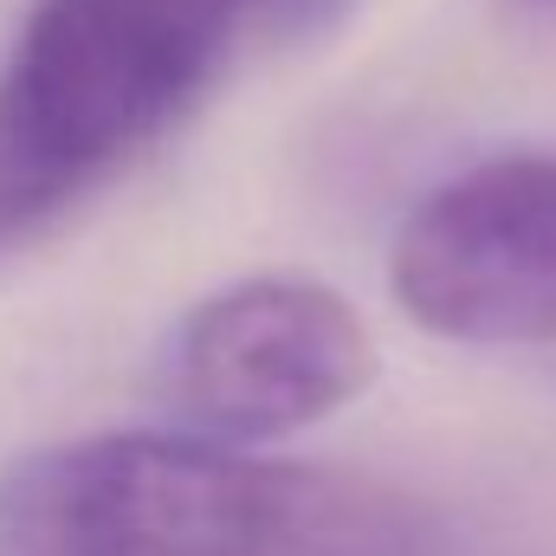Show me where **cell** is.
I'll return each instance as SVG.
<instances>
[{
  "instance_id": "277c9868",
  "label": "cell",
  "mask_w": 556,
  "mask_h": 556,
  "mask_svg": "<svg viewBox=\"0 0 556 556\" xmlns=\"http://www.w3.org/2000/svg\"><path fill=\"white\" fill-rule=\"evenodd\" d=\"M389 291L427 337L556 350V155H492L420 194Z\"/></svg>"
},
{
  "instance_id": "3957f363",
  "label": "cell",
  "mask_w": 556,
  "mask_h": 556,
  "mask_svg": "<svg viewBox=\"0 0 556 556\" xmlns=\"http://www.w3.org/2000/svg\"><path fill=\"white\" fill-rule=\"evenodd\" d=\"M382 356L324 278H240L194 298L155 350V402L181 433L266 446L369 395Z\"/></svg>"
},
{
  "instance_id": "7a4b0ae2",
  "label": "cell",
  "mask_w": 556,
  "mask_h": 556,
  "mask_svg": "<svg viewBox=\"0 0 556 556\" xmlns=\"http://www.w3.org/2000/svg\"><path fill=\"white\" fill-rule=\"evenodd\" d=\"M317 0H33L0 59V266L175 137Z\"/></svg>"
},
{
  "instance_id": "6da1fadb",
  "label": "cell",
  "mask_w": 556,
  "mask_h": 556,
  "mask_svg": "<svg viewBox=\"0 0 556 556\" xmlns=\"http://www.w3.org/2000/svg\"><path fill=\"white\" fill-rule=\"evenodd\" d=\"M408 492L181 427L85 433L0 466V556H427Z\"/></svg>"
}]
</instances>
